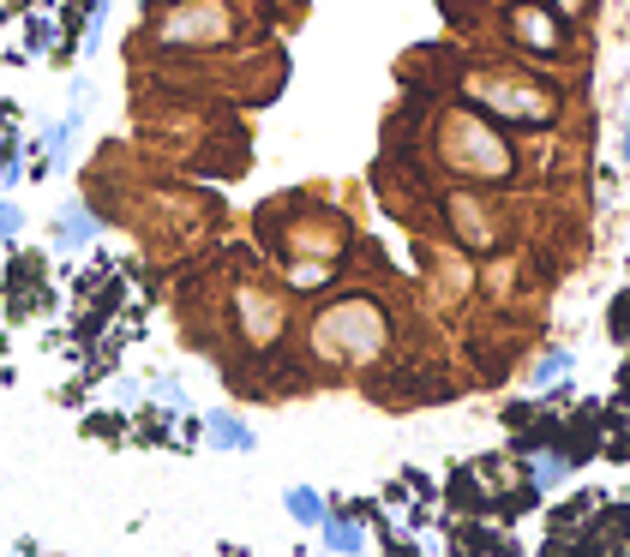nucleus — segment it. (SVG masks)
I'll list each match as a JSON object with an SVG mask.
<instances>
[{
  "mask_svg": "<svg viewBox=\"0 0 630 557\" xmlns=\"http://www.w3.org/2000/svg\"><path fill=\"white\" fill-rule=\"evenodd\" d=\"M318 360L331 365H373L390 348V312L378 295H336L331 306L313 312V330H306Z\"/></svg>",
  "mask_w": 630,
  "mask_h": 557,
  "instance_id": "1",
  "label": "nucleus"
},
{
  "mask_svg": "<svg viewBox=\"0 0 630 557\" xmlns=\"http://www.w3.org/2000/svg\"><path fill=\"white\" fill-rule=\"evenodd\" d=\"M438 163L457 174V180L492 186V180H510V174H517V151H510V138L487 114L450 109L445 121H438Z\"/></svg>",
  "mask_w": 630,
  "mask_h": 557,
  "instance_id": "2",
  "label": "nucleus"
},
{
  "mask_svg": "<svg viewBox=\"0 0 630 557\" xmlns=\"http://www.w3.org/2000/svg\"><path fill=\"white\" fill-rule=\"evenodd\" d=\"M468 102L492 114V121H517V126H547L559 114V96L540 79H522V72H468L463 79Z\"/></svg>",
  "mask_w": 630,
  "mask_h": 557,
  "instance_id": "3",
  "label": "nucleus"
},
{
  "mask_svg": "<svg viewBox=\"0 0 630 557\" xmlns=\"http://www.w3.org/2000/svg\"><path fill=\"white\" fill-rule=\"evenodd\" d=\"M234 37V7L228 0H181L156 19V42L163 49H223Z\"/></svg>",
  "mask_w": 630,
  "mask_h": 557,
  "instance_id": "4",
  "label": "nucleus"
},
{
  "mask_svg": "<svg viewBox=\"0 0 630 557\" xmlns=\"http://www.w3.org/2000/svg\"><path fill=\"white\" fill-rule=\"evenodd\" d=\"M283 324H288V312H283V300H276L271 288H258V282L234 288V330H241L253 348H271L276 336H283Z\"/></svg>",
  "mask_w": 630,
  "mask_h": 557,
  "instance_id": "5",
  "label": "nucleus"
},
{
  "mask_svg": "<svg viewBox=\"0 0 630 557\" xmlns=\"http://www.w3.org/2000/svg\"><path fill=\"white\" fill-rule=\"evenodd\" d=\"M445 223H450V234H457L463 246H475V252H487V246H498V216L480 204L475 193H450L445 198Z\"/></svg>",
  "mask_w": 630,
  "mask_h": 557,
  "instance_id": "6",
  "label": "nucleus"
},
{
  "mask_svg": "<svg viewBox=\"0 0 630 557\" xmlns=\"http://www.w3.org/2000/svg\"><path fill=\"white\" fill-rule=\"evenodd\" d=\"M505 24H510V37H517L529 54H547V61H552V54L565 49L559 19H552V12H540V7H510V12H505Z\"/></svg>",
  "mask_w": 630,
  "mask_h": 557,
  "instance_id": "7",
  "label": "nucleus"
},
{
  "mask_svg": "<svg viewBox=\"0 0 630 557\" xmlns=\"http://www.w3.org/2000/svg\"><path fill=\"white\" fill-rule=\"evenodd\" d=\"M199 432L211 450H228V456H253L258 450V432L246 426L241 414H228V408H211V414H199Z\"/></svg>",
  "mask_w": 630,
  "mask_h": 557,
  "instance_id": "8",
  "label": "nucleus"
},
{
  "mask_svg": "<svg viewBox=\"0 0 630 557\" xmlns=\"http://www.w3.org/2000/svg\"><path fill=\"white\" fill-rule=\"evenodd\" d=\"M96 234H102V223H96V210L84 198H67L61 210H54V228H49L54 252H79V246H91Z\"/></svg>",
  "mask_w": 630,
  "mask_h": 557,
  "instance_id": "9",
  "label": "nucleus"
},
{
  "mask_svg": "<svg viewBox=\"0 0 630 557\" xmlns=\"http://www.w3.org/2000/svg\"><path fill=\"white\" fill-rule=\"evenodd\" d=\"M318 534H325V546H331L336 557L366 551V527H360L355 516H325V522H318Z\"/></svg>",
  "mask_w": 630,
  "mask_h": 557,
  "instance_id": "10",
  "label": "nucleus"
},
{
  "mask_svg": "<svg viewBox=\"0 0 630 557\" xmlns=\"http://www.w3.org/2000/svg\"><path fill=\"white\" fill-rule=\"evenodd\" d=\"M283 509H288V522H301V527H318V522L331 516L325 492H313V486H288L283 492Z\"/></svg>",
  "mask_w": 630,
  "mask_h": 557,
  "instance_id": "11",
  "label": "nucleus"
},
{
  "mask_svg": "<svg viewBox=\"0 0 630 557\" xmlns=\"http://www.w3.org/2000/svg\"><path fill=\"white\" fill-rule=\"evenodd\" d=\"M570 365H577V354H570V348H547V354H540V360L529 365V390L540 395V390L565 384V378H570Z\"/></svg>",
  "mask_w": 630,
  "mask_h": 557,
  "instance_id": "12",
  "label": "nucleus"
},
{
  "mask_svg": "<svg viewBox=\"0 0 630 557\" xmlns=\"http://www.w3.org/2000/svg\"><path fill=\"white\" fill-rule=\"evenodd\" d=\"M529 474H535V486H540V492H559L565 479H570V462L559 456V450H540V456L529 462Z\"/></svg>",
  "mask_w": 630,
  "mask_h": 557,
  "instance_id": "13",
  "label": "nucleus"
},
{
  "mask_svg": "<svg viewBox=\"0 0 630 557\" xmlns=\"http://www.w3.org/2000/svg\"><path fill=\"white\" fill-rule=\"evenodd\" d=\"M151 402H163V408H174V414H193V395H186V384L181 378H151Z\"/></svg>",
  "mask_w": 630,
  "mask_h": 557,
  "instance_id": "14",
  "label": "nucleus"
},
{
  "mask_svg": "<svg viewBox=\"0 0 630 557\" xmlns=\"http://www.w3.org/2000/svg\"><path fill=\"white\" fill-rule=\"evenodd\" d=\"M19 234H24V210H19L7 193H0V246H12Z\"/></svg>",
  "mask_w": 630,
  "mask_h": 557,
  "instance_id": "15",
  "label": "nucleus"
},
{
  "mask_svg": "<svg viewBox=\"0 0 630 557\" xmlns=\"http://www.w3.org/2000/svg\"><path fill=\"white\" fill-rule=\"evenodd\" d=\"M114 402H121V408L139 402V384H133V378H121V384H114Z\"/></svg>",
  "mask_w": 630,
  "mask_h": 557,
  "instance_id": "16",
  "label": "nucleus"
},
{
  "mask_svg": "<svg viewBox=\"0 0 630 557\" xmlns=\"http://www.w3.org/2000/svg\"><path fill=\"white\" fill-rule=\"evenodd\" d=\"M552 7H565V12H577V7H582V0H552Z\"/></svg>",
  "mask_w": 630,
  "mask_h": 557,
  "instance_id": "17",
  "label": "nucleus"
}]
</instances>
